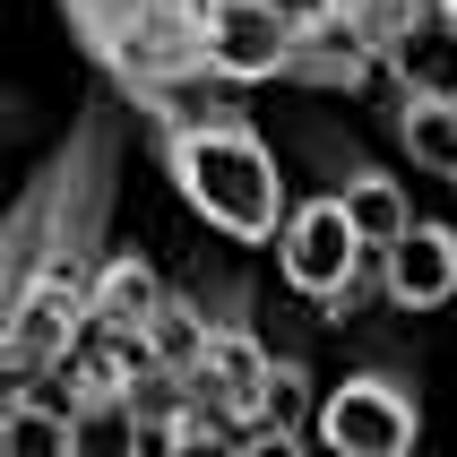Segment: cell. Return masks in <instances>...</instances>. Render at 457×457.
<instances>
[{"label":"cell","mask_w":457,"mask_h":457,"mask_svg":"<svg viewBox=\"0 0 457 457\" xmlns=\"http://www.w3.org/2000/svg\"><path fill=\"white\" fill-rule=\"evenodd\" d=\"M112 190H121V121L112 104H96L35 164V181L0 225V371L9 380H52L87 345V294L104 268Z\"/></svg>","instance_id":"obj_1"},{"label":"cell","mask_w":457,"mask_h":457,"mask_svg":"<svg viewBox=\"0 0 457 457\" xmlns=\"http://www.w3.org/2000/svg\"><path fill=\"white\" fill-rule=\"evenodd\" d=\"M129 112L147 121V147L164 164V181L181 190V207L207 233H225V242H277L285 233L294 199H285V173L242 104L207 96V87H173V96L129 104Z\"/></svg>","instance_id":"obj_2"},{"label":"cell","mask_w":457,"mask_h":457,"mask_svg":"<svg viewBox=\"0 0 457 457\" xmlns=\"http://www.w3.org/2000/svg\"><path fill=\"white\" fill-rule=\"evenodd\" d=\"M70 44L112 78L121 104L173 96V87H216L199 35V0H52Z\"/></svg>","instance_id":"obj_3"},{"label":"cell","mask_w":457,"mask_h":457,"mask_svg":"<svg viewBox=\"0 0 457 457\" xmlns=\"http://www.w3.org/2000/svg\"><path fill=\"white\" fill-rule=\"evenodd\" d=\"M277 277L294 285L320 320H354V311L371 303V285H380V251H371V233L345 216V199L320 190V199H294V216H285Z\"/></svg>","instance_id":"obj_4"},{"label":"cell","mask_w":457,"mask_h":457,"mask_svg":"<svg viewBox=\"0 0 457 457\" xmlns=\"http://www.w3.org/2000/svg\"><path fill=\"white\" fill-rule=\"evenodd\" d=\"M311 440L337 457H406L423 440V388L406 371H388V362H362L345 371L337 388H320V423Z\"/></svg>","instance_id":"obj_5"},{"label":"cell","mask_w":457,"mask_h":457,"mask_svg":"<svg viewBox=\"0 0 457 457\" xmlns=\"http://www.w3.org/2000/svg\"><path fill=\"white\" fill-rule=\"evenodd\" d=\"M190 388H199L207 406L233 423V449H242V432L268 414V388H277V345L259 337L251 294H242V285H225V294H216V328H207V354H199V371H190Z\"/></svg>","instance_id":"obj_6"},{"label":"cell","mask_w":457,"mask_h":457,"mask_svg":"<svg viewBox=\"0 0 457 457\" xmlns=\"http://www.w3.org/2000/svg\"><path fill=\"white\" fill-rule=\"evenodd\" d=\"M294 18H303V0H199V35H207L216 87L294 78Z\"/></svg>","instance_id":"obj_7"},{"label":"cell","mask_w":457,"mask_h":457,"mask_svg":"<svg viewBox=\"0 0 457 457\" xmlns=\"http://www.w3.org/2000/svg\"><path fill=\"white\" fill-rule=\"evenodd\" d=\"M388 138L414 173H432L457 190V78H414L397 70V104H388Z\"/></svg>","instance_id":"obj_8"},{"label":"cell","mask_w":457,"mask_h":457,"mask_svg":"<svg viewBox=\"0 0 457 457\" xmlns=\"http://www.w3.org/2000/svg\"><path fill=\"white\" fill-rule=\"evenodd\" d=\"M380 70L388 61L337 18L328 0H303V18H294V87H311V96H362Z\"/></svg>","instance_id":"obj_9"},{"label":"cell","mask_w":457,"mask_h":457,"mask_svg":"<svg viewBox=\"0 0 457 457\" xmlns=\"http://www.w3.org/2000/svg\"><path fill=\"white\" fill-rule=\"evenodd\" d=\"M449 294H457V225L414 216L380 251V303L388 311H440Z\"/></svg>","instance_id":"obj_10"},{"label":"cell","mask_w":457,"mask_h":457,"mask_svg":"<svg viewBox=\"0 0 457 457\" xmlns=\"http://www.w3.org/2000/svg\"><path fill=\"white\" fill-rule=\"evenodd\" d=\"M164 294H173V285L155 277V259H147V251H104L96 294H87V337H121V345H138Z\"/></svg>","instance_id":"obj_11"},{"label":"cell","mask_w":457,"mask_h":457,"mask_svg":"<svg viewBox=\"0 0 457 457\" xmlns=\"http://www.w3.org/2000/svg\"><path fill=\"white\" fill-rule=\"evenodd\" d=\"M328 155V190L345 199V216H354L362 233H371V251H388L397 233L414 225V199H406V181L388 173V164H371V155H354V147H320Z\"/></svg>","instance_id":"obj_12"},{"label":"cell","mask_w":457,"mask_h":457,"mask_svg":"<svg viewBox=\"0 0 457 457\" xmlns=\"http://www.w3.org/2000/svg\"><path fill=\"white\" fill-rule=\"evenodd\" d=\"M207 328H216V303L207 294H164L155 303V320H147V337H138V354H147V371H173V380H190L199 371V354H207Z\"/></svg>","instance_id":"obj_13"},{"label":"cell","mask_w":457,"mask_h":457,"mask_svg":"<svg viewBox=\"0 0 457 457\" xmlns=\"http://www.w3.org/2000/svg\"><path fill=\"white\" fill-rule=\"evenodd\" d=\"M328 9L354 26L371 52H380L388 70H406V52L440 26V0H328Z\"/></svg>","instance_id":"obj_14"},{"label":"cell","mask_w":457,"mask_h":457,"mask_svg":"<svg viewBox=\"0 0 457 457\" xmlns=\"http://www.w3.org/2000/svg\"><path fill=\"white\" fill-rule=\"evenodd\" d=\"M0 440L18 457H78V423H70V406H44V380H9Z\"/></svg>","instance_id":"obj_15"},{"label":"cell","mask_w":457,"mask_h":457,"mask_svg":"<svg viewBox=\"0 0 457 457\" xmlns=\"http://www.w3.org/2000/svg\"><path fill=\"white\" fill-rule=\"evenodd\" d=\"M440 35H457V0H440Z\"/></svg>","instance_id":"obj_16"}]
</instances>
